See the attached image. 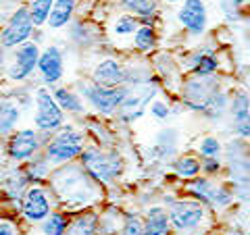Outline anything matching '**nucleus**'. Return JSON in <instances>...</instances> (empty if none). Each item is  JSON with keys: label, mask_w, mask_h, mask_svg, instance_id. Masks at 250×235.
Wrapping results in <instances>:
<instances>
[{"label": "nucleus", "mask_w": 250, "mask_h": 235, "mask_svg": "<svg viewBox=\"0 0 250 235\" xmlns=\"http://www.w3.org/2000/svg\"><path fill=\"white\" fill-rule=\"evenodd\" d=\"M50 185L54 194L61 198V202L71 206H82V204H90L96 202L94 198H98V185L96 181L85 173L83 167H75V164H65L54 171L50 175Z\"/></svg>", "instance_id": "1"}, {"label": "nucleus", "mask_w": 250, "mask_h": 235, "mask_svg": "<svg viewBox=\"0 0 250 235\" xmlns=\"http://www.w3.org/2000/svg\"><path fill=\"white\" fill-rule=\"evenodd\" d=\"M82 167L96 183H113L123 171V160L115 150H100L98 146H83L80 154Z\"/></svg>", "instance_id": "2"}, {"label": "nucleus", "mask_w": 250, "mask_h": 235, "mask_svg": "<svg viewBox=\"0 0 250 235\" xmlns=\"http://www.w3.org/2000/svg\"><path fill=\"white\" fill-rule=\"evenodd\" d=\"M156 94H159V83H154L150 77L136 85H127L125 88V96L121 100L119 108H117L119 119L123 123H136L138 119H142L148 104L156 98Z\"/></svg>", "instance_id": "3"}, {"label": "nucleus", "mask_w": 250, "mask_h": 235, "mask_svg": "<svg viewBox=\"0 0 250 235\" xmlns=\"http://www.w3.org/2000/svg\"><path fill=\"white\" fill-rule=\"evenodd\" d=\"M83 146H85L83 133L67 125V127H62L48 142L44 158L48 160V164H52V167H61V164L75 160L77 156L82 154Z\"/></svg>", "instance_id": "4"}, {"label": "nucleus", "mask_w": 250, "mask_h": 235, "mask_svg": "<svg viewBox=\"0 0 250 235\" xmlns=\"http://www.w3.org/2000/svg\"><path fill=\"white\" fill-rule=\"evenodd\" d=\"M217 90H221V85H219V79L215 75L208 77L194 75L190 79H186V83L182 85V104L194 113H202Z\"/></svg>", "instance_id": "5"}, {"label": "nucleus", "mask_w": 250, "mask_h": 235, "mask_svg": "<svg viewBox=\"0 0 250 235\" xmlns=\"http://www.w3.org/2000/svg\"><path fill=\"white\" fill-rule=\"evenodd\" d=\"M80 94L83 96V100H88V104L94 108L96 113H100L103 117H108L117 113L121 100L125 96V85H119V88H104V85L98 83H82L80 85Z\"/></svg>", "instance_id": "6"}, {"label": "nucleus", "mask_w": 250, "mask_h": 235, "mask_svg": "<svg viewBox=\"0 0 250 235\" xmlns=\"http://www.w3.org/2000/svg\"><path fill=\"white\" fill-rule=\"evenodd\" d=\"M36 127L46 133L59 131L65 125V113L52 98V92L48 88H38L36 90Z\"/></svg>", "instance_id": "7"}, {"label": "nucleus", "mask_w": 250, "mask_h": 235, "mask_svg": "<svg viewBox=\"0 0 250 235\" xmlns=\"http://www.w3.org/2000/svg\"><path fill=\"white\" fill-rule=\"evenodd\" d=\"M167 215H169L171 229L184 233V231L198 229L200 223L207 216V208L198 200H175Z\"/></svg>", "instance_id": "8"}, {"label": "nucleus", "mask_w": 250, "mask_h": 235, "mask_svg": "<svg viewBox=\"0 0 250 235\" xmlns=\"http://www.w3.org/2000/svg\"><path fill=\"white\" fill-rule=\"evenodd\" d=\"M31 34H34V23H31L27 6H19L4 23V27L0 29V46L2 48H17L19 44L29 42Z\"/></svg>", "instance_id": "9"}, {"label": "nucleus", "mask_w": 250, "mask_h": 235, "mask_svg": "<svg viewBox=\"0 0 250 235\" xmlns=\"http://www.w3.org/2000/svg\"><path fill=\"white\" fill-rule=\"evenodd\" d=\"M38 57H40V48L34 42H23L13 50V59L6 67V77L11 81H25L31 73L36 71Z\"/></svg>", "instance_id": "10"}, {"label": "nucleus", "mask_w": 250, "mask_h": 235, "mask_svg": "<svg viewBox=\"0 0 250 235\" xmlns=\"http://www.w3.org/2000/svg\"><path fill=\"white\" fill-rule=\"evenodd\" d=\"M177 21L190 36H202L208 27V9L205 0H182L177 11Z\"/></svg>", "instance_id": "11"}, {"label": "nucleus", "mask_w": 250, "mask_h": 235, "mask_svg": "<svg viewBox=\"0 0 250 235\" xmlns=\"http://www.w3.org/2000/svg\"><path fill=\"white\" fill-rule=\"evenodd\" d=\"M40 150V137L34 129H19L13 131L6 142V156L15 162H27Z\"/></svg>", "instance_id": "12"}, {"label": "nucleus", "mask_w": 250, "mask_h": 235, "mask_svg": "<svg viewBox=\"0 0 250 235\" xmlns=\"http://www.w3.org/2000/svg\"><path fill=\"white\" fill-rule=\"evenodd\" d=\"M50 198L48 192L40 185H34L25 190V194L21 196V213L25 216V221L29 223H42L46 216L50 215Z\"/></svg>", "instance_id": "13"}, {"label": "nucleus", "mask_w": 250, "mask_h": 235, "mask_svg": "<svg viewBox=\"0 0 250 235\" xmlns=\"http://www.w3.org/2000/svg\"><path fill=\"white\" fill-rule=\"evenodd\" d=\"M36 69L40 71L42 79L46 85H54L61 81L62 71H65V60H62V52L57 48V46H48L40 52L38 57V65Z\"/></svg>", "instance_id": "14"}, {"label": "nucleus", "mask_w": 250, "mask_h": 235, "mask_svg": "<svg viewBox=\"0 0 250 235\" xmlns=\"http://www.w3.org/2000/svg\"><path fill=\"white\" fill-rule=\"evenodd\" d=\"M123 79H125V69L115 59L100 60L96 69L92 71V81L104 85V88H119V85H123Z\"/></svg>", "instance_id": "15"}, {"label": "nucleus", "mask_w": 250, "mask_h": 235, "mask_svg": "<svg viewBox=\"0 0 250 235\" xmlns=\"http://www.w3.org/2000/svg\"><path fill=\"white\" fill-rule=\"evenodd\" d=\"M229 111H231V125H233V133L242 139V137H248L250 136V121H248V94L238 90L236 96H233L231 104H229Z\"/></svg>", "instance_id": "16"}, {"label": "nucleus", "mask_w": 250, "mask_h": 235, "mask_svg": "<svg viewBox=\"0 0 250 235\" xmlns=\"http://www.w3.org/2000/svg\"><path fill=\"white\" fill-rule=\"evenodd\" d=\"M142 235H171L169 215L163 206H152L142 223Z\"/></svg>", "instance_id": "17"}, {"label": "nucleus", "mask_w": 250, "mask_h": 235, "mask_svg": "<svg viewBox=\"0 0 250 235\" xmlns=\"http://www.w3.org/2000/svg\"><path fill=\"white\" fill-rule=\"evenodd\" d=\"M190 71L196 77H208L215 75L219 69V60L215 57V52L210 48H202V52H194L190 57Z\"/></svg>", "instance_id": "18"}, {"label": "nucleus", "mask_w": 250, "mask_h": 235, "mask_svg": "<svg viewBox=\"0 0 250 235\" xmlns=\"http://www.w3.org/2000/svg\"><path fill=\"white\" fill-rule=\"evenodd\" d=\"M75 13V0H52V9L48 15V27L61 29L71 23Z\"/></svg>", "instance_id": "19"}, {"label": "nucleus", "mask_w": 250, "mask_h": 235, "mask_svg": "<svg viewBox=\"0 0 250 235\" xmlns=\"http://www.w3.org/2000/svg\"><path fill=\"white\" fill-rule=\"evenodd\" d=\"M21 119V111L13 100H0V137H9Z\"/></svg>", "instance_id": "20"}, {"label": "nucleus", "mask_w": 250, "mask_h": 235, "mask_svg": "<svg viewBox=\"0 0 250 235\" xmlns=\"http://www.w3.org/2000/svg\"><path fill=\"white\" fill-rule=\"evenodd\" d=\"M65 235H98V215L96 213H82L69 221Z\"/></svg>", "instance_id": "21"}, {"label": "nucleus", "mask_w": 250, "mask_h": 235, "mask_svg": "<svg viewBox=\"0 0 250 235\" xmlns=\"http://www.w3.org/2000/svg\"><path fill=\"white\" fill-rule=\"evenodd\" d=\"M215 187H217V183H213L208 177H194L192 181L188 183V192H190V194H192V198H194V200H198L200 204L213 206Z\"/></svg>", "instance_id": "22"}, {"label": "nucleus", "mask_w": 250, "mask_h": 235, "mask_svg": "<svg viewBox=\"0 0 250 235\" xmlns=\"http://www.w3.org/2000/svg\"><path fill=\"white\" fill-rule=\"evenodd\" d=\"M119 4L123 6L129 15H136L144 21V25H150V17L156 15V0H119Z\"/></svg>", "instance_id": "23"}, {"label": "nucleus", "mask_w": 250, "mask_h": 235, "mask_svg": "<svg viewBox=\"0 0 250 235\" xmlns=\"http://www.w3.org/2000/svg\"><path fill=\"white\" fill-rule=\"evenodd\" d=\"M52 98L57 100V104L62 108V111H69V113H77L82 115L83 113V102H82V96L80 94L71 92L69 88H54L52 92Z\"/></svg>", "instance_id": "24"}, {"label": "nucleus", "mask_w": 250, "mask_h": 235, "mask_svg": "<svg viewBox=\"0 0 250 235\" xmlns=\"http://www.w3.org/2000/svg\"><path fill=\"white\" fill-rule=\"evenodd\" d=\"M156 158L159 160H165V158H171L175 152H177V131L175 129H165L159 133L156 137V146L152 148Z\"/></svg>", "instance_id": "25"}, {"label": "nucleus", "mask_w": 250, "mask_h": 235, "mask_svg": "<svg viewBox=\"0 0 250 235\" xmlns=\"http://www.w3.org/2000/svg\"><path fill=\"white\" fill-rule=\"evenodd\" d=\"M171 169H173V173L182 179H194L200 175V160L196 156L192 154H186V156H179L177 160H173L171 164Z\"/></svg>", "instance_id": "26"}, {"label": "nucleus", "mask_w": 250, "mask_h": 235, "mask_svg": "<svg viewBox=\"0 0 250 235\" xmlns=\"http://www.w3.org/2000/svg\"><path fill=\"white\" fill-rule=\"evenodd\" d=\"M27 177L21 169H13L9 177L4 179V190L6 194L13 198V202H21V196L25 194V187H27Z\"/></svg>", "instance_id": "27"}, {"label": "nucleus", "mask_w": 250, "mask_h": 235, "mask_svg": "<svg viewBox=\"0 0 250 235\" xmlns=\"http://www.w3.org/2000/svg\"><path fill=\"white\" fill-rule=\"evenodd\" d=\"M228 106H229V96H228V92L217 90L215 96L210 98V102L207 104V108L202 111V115H205L208 121H219L221 117H225V111H228Z\"/></svg>", "instance_id": "28"}, {"label": "nucleus", "mask_w": 250, "mask_h": 235, "mask_svg": "<svg viewBox=\"0 0 250 235\" xmlns=\"http://www.w3.org/2000/svg\"><path fill=\"white\" fill-rule=\"evenodd\" d=\"M40 225H42V235H65L69 216L65 213H50Z\"/></svg>", "instance_id": "29"}, {"label": "nucleus", "mask_w": 250, "mask_h": 235, "mask_svg": "<svg viewBox=\"0 0 250 235\" xmlns=\"http://www.w3.org/2000/svg\"><path fill=\"white\" fill-rule=\"evenodd\" d=\"M134 46L140 52H150L156 46V31L152 25H138L134 31Z\"/></svg>", "instance_id": "30"}, {"label": "nucleus", "mask_w": 250, "mask_h": 235, "mask_svg": "<svg viewBox=\"0 0 250 235\" xmlns=\"http://www.w3.org/2000/svg\"><path fill=\"white\" fill-rule=\"evenodd\" d=\"M50 9H52V0H31V4L27 6V11H29V17H31L34 27L46 25L48 15H50Z\"/></svg>", "instance_id": "31"}, {"label": "nucleus", "mask_w": 250, "mask_h": 235, "mask_svg": "<svg viewBox=\"0 0 250 235\" xmlns=\"http://www.w3.org/2000/svg\"><path fill=\"white\" fill-rule=\"evenodd\" d=\"M29 164L25 169H23V173H25V177H27V181H31V183H38V181H42V179H46L48 177V160L46 158H31V160H27Z\"/></svg>", "instance_id": "32"}, {"label": "nucleus", "mask_w": 250, "mask_h": 235, "mask_svg": "<svg viewBox=\"0 0 250 235\" xmlns=\"http://www.w3.org/2000/svg\"><path fill=\"white\" fill-rule=\"evenodd\" d=\"M221 150H223V146L215 136H205L198 144V154L202 158H219Z\"/></svg>", "instance_id": "33"}, {"label": "nucleus", "mask_w": 250, "mask_h": 235, "mask_svg": "<svg viewBox=\"0 0 250 235\" xmlns=\"http://www.w3.org/2000/svg\"><path fill=\"white\" fill-rule=\"evenodd\" d=\"M233 200H236V196H233V190L231 185L223 183V185H217L215 187V196H213V206L219 208V210H225L233 204Z\"/></svg>", "instance_id": "34"}, {"label": "nucleus", "mask_w": 250, "mask_h": 235, "mask_svg": "<svg viewBox=\"0 0 250 235\" xmlns=\"http://www.w3.org/2000/svg\"><path fill=\"white\" fill-rule=\"evenodd\" d=\"M138 19L134 17V15H129V13H125L121 15V17H117V21L113 23V34L115 36H131L134 31L138 29Z\"/></svg>", "instance_id": "35"}, {"label": "nucleus", "mask_w": 250, "mask_h": 235, "mask_svg": "<svg viewBox=\"0 0 250 235\" xmlns=\"http://www.w3.org/2000/svg\"><path fill=\"white\" fill-rule=\"evenodd\" d=\"M119 235H142V218H140L138 215H134V213L123 215Z\"/></svg>", "instance_id": "36"}, {"label": "nucleus", "mask_w": 250, "mask_h": 235, "mask_svg": "<svg viewBox=\"0 0 250 235\" xmlns=\"http://www.w3.org/2000/svg\"><path fill=\"white\" fill-rule=\"evenodd\" d=\"M148 108H150V115L154 117L156 121H167L169 115H171V106L161 98H154L152 102L148 104Z\"/></svg>", "instance_id": "37"}, {"label": "nucleus", "mask_w": 250, "mask_h": 235, "mask_svg": "<svg viewBox=\"0 0 250 235\" xmlns=\"http://www.w3.org/2000/svg\"><path fill=\"white\" fill-rule=\"evenodd\" d=\"M244 2L246 0H221V11L228 19H238Z\"/></svg>", "instance_id": "38"}, {"label": "nucleus", "mask_w": 250, "mask_h": 235, "mask_svg": "<svg viewBox=\"0 0 250 235\" xmlns=\"http://www.w3.org/2000/svg\"><path fill=\"white\" fill-rule=\"evenodd\" d=\"M200 171H205L207 175H217L223 171V162L221 158H205L200 162Z\"/></svg>", "instance_id": "39"}, {"label": "nucleus", "mask_w": 250, "mask_h": 235, "mask_svg": "<svg viewBox=\"0 0 250 235\" xmlns=\"http://www.w3.org/2000/svg\"><path fill=\"white\" fill-rule=\"evenodd\" d=\"M0 235H17V229L11 221H0Z\"/></svg>", "instance_id": "40"}, {"label": "nucleus", "mask_w": 250, "mask_h": 235, "mask_svg": "<svg viewBox=\"0 0 250 235\" xmlns=\"http://www.w3.org/2000/svg\"><path fill=\"white\" fill-rule=\"evenodd\" d=\"M4 62H6V54H4V48L0 46V73L4 71Z\"/></svg>", "instance_id": "41"}, {"label": "nucleus", "mask_w": 250, "mask_h": 235, "mask_svg": "<svg viewBox=\"0 0 250 235\" xmlns=\"http://www.w3.org/2000/svg\"><path fill=\"white\" fill-rule=\"evenodd\" d=\"M163 2H167V4H177V2H182V0H163Z\"/></svg>", "instance_id": "42"}]
</instances>
